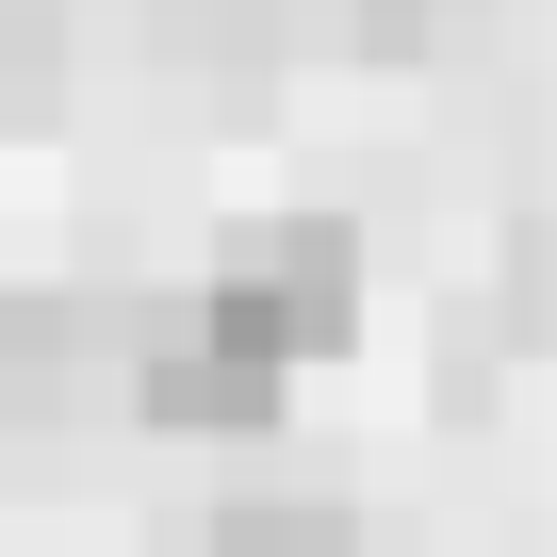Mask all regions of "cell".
Returning <instances> with one entry per match:
<instances>
[{"instance_id":"1","label":"cell","mask_w":557,"mask_h":557,"mask_svg":"<svg viewBox=\"0 0 557 557\" xmlns=\"http://www.w3.org/2000/svg\"><path fill=\"white\" fill-rule=\"evenodd\" d=\"M181 329L230 345V361H262V377H312V361L361 329V230H345V213H246V230L197 262Z\"/></svg>"},{"instance_id":"2","label":"cell","mask_w":557,"mask_h":557,"mask_svg":"<svg viewBox=\"0 0 557 557\" xmlns=\"http://www.w3.org/2000/svg\"><path fill=\"white\" fill-rule=\"evenodd\" d=\"M115 410H132V426H164V443H262L278 410H296V377H262V361L197 345L181 312H148V329H132V377H115Z\"/></svg>"},{"instance_id":"3","label":"cell","mask_w":557,"mask_h":557,"mask_svg":"<svg viewBox=\"0 0 557 557\" xmlns=\"http://www.w3.org/2000/svg\"><path fill=\"white\" fill-rule=\"evenodd\" d=\"M197 557H361V508H345V492H278V475H262V492H230V508L197 524Z\"/></svg>"},{"instance_id":"4","label":"cell","mask_w":557,"mask_h":557,"mask_svg":"<svg viewBox=\"0 0 557 557\" xmlns=\"http://www.w3.org/2000/svg\"><path fill=\"white\" fill-rule=\"evenodd\" d=\"M361 17H475V0H361Z\"/></svg>"}]
</instances>
